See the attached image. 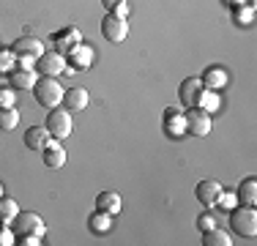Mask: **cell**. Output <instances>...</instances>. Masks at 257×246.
Segmentation results:
<instances>
[{
  "label": "cell",
  "instance_id": "9c48e42d",
  "mask_svg": "<svg viewBox=\"0 0 257 246\" xmlns=\"http://www.w3.org/2000/svg\"><path fill=\"white\" fill-rule=\"evenodd\" d=\"M222 192H224V186H222L219 181H200V183H197V189H194L197 200L203 202L205 208L219 205V197H222Z\"/></svg>",
  "mask_w": 257,
  "mask_h": 246
},
{
  "label": "cell",
  "instance_id": "4316f807",
  "mask_svg": "<svg viewBox=\"0 0 257 246\" xmlns=\"http://www.w3.org/2000/svg\"><path fill=\"white\" fill-rule=\"evenodd\" d=\"M211 227H219V221L213 213H203V216H197V230H211Z\"/></svg>",
  "mask_w": 257,
  "mask_h": 246
},
{
  "label": "cell",
  "instance_id": "cb8c5ba5",
  "mask_svg": "<svg viewBox=\"0 0 257 246\" xmlns=\"http://www.w3.org/2000/svg\"><path fill=\"white\" fill-rule=\"evenodd\" d=\"M88 224H90V230H93L96 235H101V232L109 230V224H112V216H109V213H104V211H96L93 216L88 219Z\"/></svg>",
  "mask_w": 257,
  "mask_h": 246
},
{
  "label": "cell",
  "instance_id": "44dd1931",
  "mask_svg": "<svg viewBox=\"0 0 257 246\" xmlns=\"http://www.w3.org/2000/svg\"><path fill=\"white\" fill-rule=\"evenodd\" d=\"M203 243L205 246H230V235L224 230H219V227H211V230L203 232Z\"/></svg>",
  "mask_w": 257,
  "mask_h": 246
},
{
  "label": "cell",
  "instance_id": "f1b7e54d",
  "mask_svg": "<svg viewBox=\"0 0 257 246\" xmlns=\"http://www.w3.org/2000/svg\"><path fill=\"white\" fill-rule=\"evenodd\" d=\"M252 6H249V9H241V6H235V20H238V25H249L252 22Z\"/></svg>",
  "mask_w": 257,
  "mask_h": 246
},
{
  "label": "cell",
  "instance_id": "1f68e13d",
  "mask_svg": "<svg viewBox=\"0 0 257 246\" xmlns=\"http://www.w3.org/2000/svg\"><path fill=\"white\" fill-rule=\"evenodd\" d=\"M11 60H14V52H0V71H11Z\"/></svg>",
  "mask_w": 257,
  "mask_h": 246
},
{
  "label": "cell",
  "instance_id": "4fadbf2b",
  "mask_svg": "<svg viewBox=\"0 0 257 246\" xmlns=\"http://www.w3.org/2000/svg\"><path fill=\"white\" fill-rule=\"evenodd\" d=\"M77 44H79V33H77V28H66V30H58V33H55V52L69 55Z\"/></svg>",
  "mask_w": 257,
  "mask_h": 246
},
{
  "label": "cell",
  "instance_id": "603a6c76",
  "mask_svg": "<svg viewBox=\"0 0 257 246\" xmlns=\"http://www.w3.org/2000/svg\"><path fill=\"white\" fill-rule=\"evenodd\" d=\"M20 123V112L14 107H0V132H14Z\"/></svg>",
  "mask_w": 257,
  "mask_h": 246
},
{
  "label": "cell",
  "instance_id": "7c38bea8",
  "mask_svg": "<svg viewBox=\"0 0 257 246\" xmlns=\"http://www.w3.org/2000/svg\"><path fill=\"white\" fill-rule=\"evenodd\" d=\"M63 101H66V109H69V112H82V109H88L90 96L85 88H71L63 93Z\"/></svg>",
  "mask_w": 257,
  "mask_h": 246
},
{
  "label": "cell",
  "instance_id": "d6986e66",
  "mask_svg": "<svg viewBox=\"0 0 257 246\" xmlns=\"http://www.w3.org/2000/svg\"><path fill=\"white\" fill-rule=\"evenodd\" d=\"M69 58H71V66H74V69H88V66L93 63V49L79 41V44L69 52Z\"/></svg>",
  "mask_w": 257,
  "mask_h": 246
},
{
  "label": "cell",
  "instance_id": "4dcf8cb0",
  "mask_svg": "<svg viewBox=\"0 0 257 246\" xmlns=\"http://www.w3.org/2000/svg\"><path fill=\"white\" fill-rule=\"evenodd\" d=\"M219 205H222V208H235V205H238V197L222 192V197H219Z\"/></svg>",
  "mask_w": 257,
  "mask_h": 246
},
{
  "label": "cell",
  "instance_id": "30bf717a",
  "mask_svg": "<svg viewBox=\"0 0 257 246\" xmlns=\"http://www.w3.org/2000/svg\"><path fill=\"white\" fill-rule=\"evenodd\" d=\"M41 159H44V164L50 170H58L66 164V148L60 145V140H50V143L44 145V151H41Z\"/></svg>",
  "mask_w": 257,
  "mask_h": 246
},
{
  "label": "cell",
  "instance_id": "f546056e",
  "mask_svg": "<svg viewBox=\"0 0 257 246\" xmlns=\"http://www.w3.org/2000/svg\"><path fill=\"white\" fill-rule=\"evenodd\" d=\"M0 107H14V88H0Z\"/></svg>",
  "mask_w": 257,
  "mask_h": 246
},
{
  "label": "cell",
  "instance_id": "5b68a950",
  "mask_svg": "<svg viewBox=\"0 0 257 246\" xmlns=\"http://www.w3.org/2000/svg\"><path fill=\"white\" fill-rule=\"evenodd\" d=\"M101 36L109 41V44H120V41L128 36V22L118 14H107L101 20Z\"/></svg>",
  "mask_w": 257,
  "mask_h": 246
},
{
  "label": "cell",
  "instance_id": "e0dca14e",
  "mask_svg": "<svg viewBox=\"0 0 257 246\" xmlns=\"http://www.w3.org/2000/svg\"><path fill=\"white\" fill-rule=\"evenodd\" d=\"M164 132H167L170 137H181V134H186V120H183V115H178L173 107L164 112Z\"/></svg>",
  "mask_w": 257,
  "mask_h": 246
},
{
  "label": "cell",
  "instance_id": "8fae6325",
  "mask_svg": "<svg viewBox=\"0 0 257 246\" xmlns=\"http://www.w3.org/2000/svg\"><path fill=\"white\" fill-rule=\"evenodd\" d=\"M11 52H14L17 58H33V60H39L41 55H44V44H41L39 39H20Z\"/></svg>",
  "mask_w": 257,
  "mask_h": 246
},
{
  "label": "cell",
  "instance_id": "83f0119b",
  "mask_svg": "<svg viewBox=\"0 0 257 246\" xmlns=\"http://www.w3.org/2000/svg\"><path fill=\"white\" fill-rule=\"evenodd\" d=\"M14 238H17V232L9 230V224L0 221V246H11V243H14Z\"/></svg>",
  "mask_w": 257,
  "mask_h": 246
},
{
  "label": "cell",
  "instance_id": "6da1fadb",
  "mask_svg": "<svg viewBox=\"0 0 257 246\" xmlns=\"http://www.w3.org/2000/svg\"><path fill=\"white\" fill-rule=\"evenodd\" d=\"M33 93H36V101L41 104V107L52 109V107H60L63 104V85L58 82L55 77H41L39 82L33 85Z\"/></svg>",
  "mask_w": 257,
  "mask_h": 246
},
{
  "label": "cell",
  "instance_id": "277c9868",
  "mask_svg": "<svg viewBox=\"0 0 257 246\" xmlns=\"http://www.w3.org/2000/svg\"><path fill=\"white\" fill-rule=\"evenodd\" d=\"M14 224V232L17 235H39V238H44V232H47V227H44V219L39 216V213H17V219L11 221Z\"/></svg>",
  "mask_w": 257,
  "mask_h": 246
},
{
  "label": "cell",
  "instance_id": "ffe728a7",
  "mask_svg": "<svg viewBox=\"0 0 257 246\" xmlns=\"http://www.w3.org/2000/svg\"><path fill=\"white\" fill-rule=\"evenodd\" d=\"M238 205H252L254 208V202H257V181L254 178H246V181H241V186H238Z\"/></svg>",
  "mask_w": 257,
  "mask_h": 246
},
{
  "label": "cell",
  "instance_id": "d4e9b609",
  "mask_svg": "<svg viewBox=\"0 0 257 246\" xmlns=\"http://www.w3.org/2000/svg\"><path fill=\"white\" fill-rule=\"evenodd\" d=\"M200 109H205L208 115L216 112V109H219V96H216V90H205V93H203V101H200Z\"/></svg>",
  "mask_w": 257,
  "mask_h": 246
},
{
  "label": "cell",
  "instance_id": "d6a6232c",
  "mask_svg": "<svg viewBox=\"0 0 257 246\" xmlns=\"http://www.w3.org/2000/svg\"><path fill=\"white\" fill-rule=\"evenodd\" d=\"M22 243H25V246H39L41 238L39 235H22Z\"/></svg>",
  "mask_w": 257,
  "mask_h": 246
},
{
  "label": "cell",
  "instance_id": "5bb4252c",
  "mask_svg": "<svg viewBox=\"0 0 257 246\" xmlns=\"http://www.w3.org/2000/svg\"><path fill=\"white\" fill-rule=\"evenodd\" d=\"M39 82L33 69H17L9 71V88H22V90H33V85Z\"/></svg>",
  "mask_w": 257,
  "mask_h": 246
},
{
  "label": "cell",
  "instance_id": "2e32d148",
  "mask_svg": "<svg viewBox=\"0 0 257 246\" xmlns=\"http://www.w3.org/2000/svg\"><path fill=\"white\" fill-rule=\"evenodd\" d=\"M200 82H203L205 90H219L227 85V74H224V69H219V66H208V71L200 77Z\"/></svg>",
  "mask_w": 257,
  "mask_h": 246
},
{
  "label": "cell",
  "instance_id": "ac0fdd59",
  "mask_svg": "<svg viewBox=\"0 0 257 246\" xmlns=\"http://www.w3.org/2000/svg\"><path fill=\"white\" fill-rule=\"evenodd\" d=\"M96 211H104V213H109V216L120 213V194L101 192L99 197H96Z\"/></svg>",
  "mask_w": 257,
  "mask_h": 246
},
{
  "label": "cell",
  "instance_id": "7a4b0ae2",
  "mask_svg": "<svg viewBox=\"0 0 257 246\" xmlns=\"http://www.w3.org/2000/svg\"><path fill=\"white\" fill-rule=\"evenodd\" d=\"M230 227L243 238H254L257 235V213L252 205H235L230 208Z\"/></svg>",
  "mask_w": 257,
  "mask_h": 246
},
{
  "label": "cell",
  "instance_id": "484cf974",
  "mask_svg": "<svg viewBox=\"0 0 257 246\" xmlns=\"http://www.w3.org/2000/svg\"><path fill=\"white\" fill-rule=\"evenodd\" d=\"M101 6L107 9V14H118V17H123V20H126V14H128L126 0H101Z\"/></svg>",
  "mask_w": 257,
  "mask_h": 246
},
{
  "label": "cell",
  "instance_id": "836d02e7",
  "mask_svg": "<svg viewBox=\"0 0 257 246\" xmlns=\"http://www.w3.org/2000/svg\"><path fill=\"white\" fill-rule=\"evenodd\" d=\"M0 197H3V186H0Z\"/></svg>",
  "mask_w": 257,
  "mask_h": 246
},
{
  "label": "cell",
  "instance_id": "7402d4cb",
  "mask_svg": "<svg viewBox=\"0 0 257 246\" xmlns=\"http://www.w3.org/2000/svg\"><path fill=\"white\" fill-rule=\"evenodd\" d=\"M17 213H20V205H17L11 197H0V221H3V224H11V221L17 219Z\"/></svg>",
  "mask_w": 257,
  "mask_h": 246
},
{
  "label": "cell",
  "instance_id": "3957f363",
  "mask_svg": "<svg viewBox=\"0 0 257 246\" xmlns=\"http://www.w3.org/2000/svg\"><path fill=\"white\" fill-rule=\"evenodd\" d=\"M47 132H50V137L52 140H66L71 134V129H74V123H71V115H69V109H58V107H52L50 109V115H47Z\"/></svg>",
  "mask_w": 257,
  "mask_h": 246
},
{
  "label": "cell",
  "instance_id": "52a82bcc",
  "mask_svg": "<svg viewBox=\"0 0 257 246\" xmlns=\"http://www.w3.org/2000/svg\"><path fill=\"white\" fill-rule=\"evenodd\" d=\"M183 120H186V132L194 134V137H205V134L211 132V115L200 107L189 109V112L183 115Z\"/></svg>",
  "mask_w": 257,
  "mask_h": 246
},
{
  "label": "cell",
  "instance_id": "9a60e30c",
  "mask_svg": "<svg viewBox=\"0 0 257 246\" xmlns=\"http://www.w3.org/2000/svg\"><path fill=\"white\" fill-rule=\"evenodd\" d=\"M50 132H47V126H30L25 132V145L30 151H44V145L50 143Z\"/></svg>",
  "mask_w": 257,
  "mask_h": 246
},
{
  "label": "cell",
  "instance_id": "ba28073f",
  "mask_svg": "<svg viewBox=\"0 0 257 246\" xmlns=\"http://www.w3.org/2000/svg\"><path fill=\"white\" fill-rule=\"evenodd\" d=\"M36 66H39V71L44 74V77H58L60 71H66V55H60V52H47L44 49V55H41L39 60H36Z\"/></svg>",
  "mask_w": 257,
  "mask_h": 246
},
{
  "label": "cell",
  "instance_id": "8992f818",
  "mask_svg": "<svg viewBox=\"0 0 257 246\" xmlns=\"http://www.w3.org/2000/svg\"><path fill=\"white\" fill-rule=\"evenodd\" d=\"M203 93H205V88H203V82H200V77H189L181 82V104L183 107H189V109L200 107Z\"/></svg>",
  "mask_w": 257,
  "mask_h": 246
}]
</instances>
